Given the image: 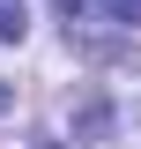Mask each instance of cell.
Instances as JSON below:
<instances>
[{"label":"cell","instance_id":"cell-2","mask_svg":"<svg viewBox=\"0 0 141 149\" xmlns=\"http://www.w3.org/2000/svg\"><path fill=\"white\" fill-rule=\"evenodd\" d=\"M111 15H119V22H141V0H111Z\"/></svg>","mask_w":141,"mask_h":149},{"label":"cell","instance_id":"cell-1","mask_svg":"<svg viewBox=\"0 0 141 149\" xmlns=\"http://www.w3.org/2000/svg\"><path fill=\"white\" fill-rule=\"evenodd\" d=\"M22 30H30V8H22V0H0V37L22 45Z\"/></svg>","mask_w":141,"mask_h":149}]
</instances>
